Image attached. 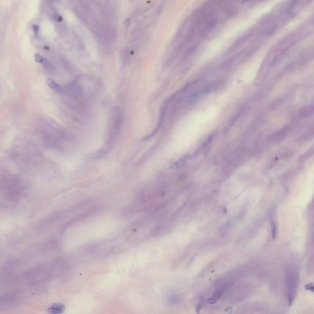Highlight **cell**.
Listing matches in <instances>:
<instances>
[{
	"instance_id": "cell-1",
	"label": "cell",
	"mask_w": 314,
	"mask_h": 314,
	"mask_svg": "<svg viewBox=\"0 0 314 314\" xmlns=\"http://www.w3.org/2000/svg\"><path fill=\"white\" fill-rule=\"evenodd\" d=\"M298 274L293 268H289L286 273V282L288 289V303L291 306L295 298L298 285Z\"/></svg>"
},
{
	"instance_id": "cell-2",
	"label": "cell",
	"mask_w": 314,
	"mask_h": 314,
	"mask_svg": "<svg viewBox=\"0 0 314 314\" xmlns=\"http://www.w3.org/2000/svg\"><path fill=\"white\" fill-rule=\"evenodd\" d=\"M288 133V128H283L275 132L271 136V140L274 142H279L283 140L287 136Z\"/></svg>"
},
{
	"instance_id": "cell-3",
	"label": "cell",
	"mask_w": 314,
	"mask_h": 314,
	"mask_svg": "<svg viewBox=\"0 0 314 314\" xmlns=\"http://www.w3.org/2000/svg\"><path fill=\"white\" fill-rule=\"evenodd\" d=\"M314 113V105L306 106L301 108L298 112V115L301 118H306L311 116Z\"/></svg>"
},
{
	"instance_id": "cell-4",
	"label": "cell",
	"mask_w": 314,
	"mask_h": 314,
	"mask_svg": "<svg viewBox=\"0 0 314 314\" xmlns=\"http://www.w3.org/2000/svg\"><path fill=\"white\" fill-rule=\"evenodd\" d=\"M47 84L53 90H54V91H55L57 92L62 93V92H63V89L62 87L60 85H59L53 79H51V78L47 79Z\"/></svg>"
},
{
	"instance_id": "cell-5",
	"label": "cell",
	"mask_w": 314,
	"mask_h": 314,
	"mask_svg": "<svg viewBox=\"0 0 314 314\" xmlns=\"http://www.w3.org/2000/svg\"><path fill=\"white\" fill-rule=\"evenodd\" d=\"M271 230L272 238L274 239L277 236V225L273 215H272L271 217Z\"/></svg>"
},
{
	"instance_id": "cell-6",
	"label": "cell",
	"mask_w": 314,
	"mask_h": 314,
	"mask_svg": "<svg viewBox=\"0 0 314 314\" xmlns=\"http://www.w3.org/2000/svg\"><path fill=\"white\" fill-rule=\"evenodd\" d=\"M40 63L44 67V68H45V70H48L49 71H52V70H54L53 65L45 58H43V59L42 60V61Z\"/></svg>"
},
{
	"instance_id": "cell-7",
	"label": "cell",
	"mask_w": 314,
	"mask_h": 314,
	"mask_svg": "<svg viewBox=\"0 0 314 314\" xmlns=\"http://www.w3.org/2000/svg\"><path fill=\"white\" fill-rule=\"evenodd\" d=\"M63 308L62 306H60L58 305H55V306H53L50 309V310H52V313H60L61 312V310H63Z\"/></svg>"
},
{
	"instance_id": "cell-8",
	"label": "cell",
	"mask_w": 314,
	"mask_h": 314,
	"mask_svg": "<svg viewBox=\"0 0 314 314\" xmlns=\"http://www.w3.org/2000/svg\"><path fill=\"white\" fill-rule=\"evenodd\" d=\"M305 288L307 290H309V291H311L312 292L314 293V284H312V283H309V284H307L305 286Z\"/></svg>"
},
{
	"instance_id": "cell-9",
	"label": "cell",
	"mask_w": 314,
	"mask_h": 314,
	"mask_svg": "<svg viewBox=\"0 0 314 314\" xmlns=\"http://www.w3.org/2000/svg\"><path fill=\"white\" fill-rule=\"evenodd\" d=\"M43 58H44V57H42L41 55H39V54H36L35 55V60H36V62L37 63H40L41 62V61H42V60L43 59Z\"/></svg>"
},
{
	"instance_id": "cell-10",
	"label": "cell",
	"mask_w": 314,
	"mask_h": 314,
	"mask_svg": "<svg viewBox=\"0 0 314 314\" xmlns=\"http://www.w3.org/2000/svg\"><path fill=\"white\" fill-rule=\"evenodd\" d=\"M33 30H34V32H35V33H37V32H39V27H38L37 25H33Z\"/></svg>"
},
{
	"instance_id": "cell-11",
	"label": "cell",
	"mask_w": 314,
	"mask_h": 314,
	"mask_svg": "<svg viewBox=\"0 0 314 314\" xmlns=\"http://www.w3.org/2000/svg\"><path fill=\"white\" fill-rule=\"evenodd\" d=\"M130 19H127V20H126V21L125 22V24H125V26L128 27V26L130 25Z\"/></svg>"
},
{
	"instance_id": "cell-12",
	"label": "cell",
	"mask_w": 314,
	"mask_h": 314,
	"mask_svg": "<svg viewBox=\"0 0 314 314\" xmlns=\"http://www.w3.org/2000/svg\"><path fill=\"white\" fill-rule=\"evenodd\" d=\"M250 0H242V2H247V1H249Z\"/></svg>"
}]
</instances>
